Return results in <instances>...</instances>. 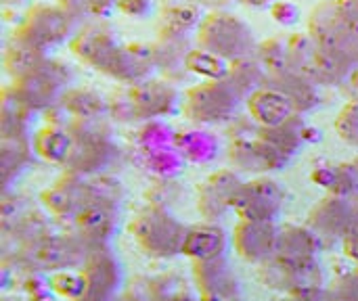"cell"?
Masks as SVG:
<instances>
[{"label":"cell","mask_w":358,"mask_h":301,"mask_svg":"<svg viewBox=\"0 0 358 301\" xmlns=\"http://www.w3.org/2000/svg\"><path fill=\"white\" fill-rule=\"evenodd\" d=\"M197 44L229 63H235L258 52V42L252 25L229 10H210L199 29Z\"/></svg>","instance_id":"6da1fadb"},{"label":"cell","mask_w":358,"mask_h":301,"mask_svg":"<svg viewBox=\"0 0 358 301\" xmlns=\"http://www.w3.org/2000/svg\"><path fill=\"white\" fill-rule=\"evenodd\" d=\"M182 105L176 86L168 80H145L128 86L120 101L109 103V113L120 122H143L172 115Z\"/></svg>","instance_id":"7a4b0ae2"},{"label":"cell","mask_w":358,"mask_h":301,"mask_svg":"<svg viewBox=\"0 0 358 301\" xmlns=\"http://www.w3.org/2000/svg\"><path fill=\"white\" fill-rule=\"evenodd\" d=\"M245 96L224 78L208 80L191 86L182 96V113L195 124H227L231 122Z\"/></svg>","instance_id":"3957f363"},{"label":"cell","mask_w":358,"mask_h":301,"mask_svg":"<svg viewBox=\"0 0 358 301\" xmlns=\"http://www.w3.org/2000/svg\"><path fill=\"white\" fill-rule=\"evenodd\" d=\"M76 25L78 17L59 6L57 2H38L25 10L13 34L48 52L50 48L61 46L67 40L71 42V38L78 34Z\"/></svg>","instance_id":"277c9868"},{"label":"cell","mask_w":358,"mask_h":301,"mask_svg":"<svg viewBox=\"0 0 358 301\" xmlns=\"http://www.w3.org/2000/svg\"><path fill=\"white\" fill-rule=\"evenodd\" d=\"M187 226H182L166 207L149 205L132 222V237L138 247L153 258H172L185 249Z\"/></svg>","instance_id":"5b68a950"},{"label":"cell","mask_w":358,"mask_h":301,"mask_svg":"<svg viewBox=\"0 0 358 301\" xmlns=\"http://www.w3.org/2000/svg\"><path fill=\"white\" fill-rule=\"evenodd\" d=\"M317 46L338 59L346 61L352 69L358 65V34L342 17L336 0L319 2L308 17L306 29Z\"/></svg>","instance_id":"8992f818"},{"label":"cell","mask_w":358,"mask_h":301,"mask_svg":"<svg viewBox=\"0 0 358 301\" xmlns=\"http://www.w3.org/2000/svg\"><path fill=\"white\" fill-rule=\"evenodd\" d=\"M69 78H71V73L63 63L48 59L36 71H31L19 80H13L10 88L15 90L19 101L25 107H29L34 113L48 111L61 103L63 94L67 92L65 86H67Z\"/></svg>","instance_id":"52a82bcc"},{"label":"cell","mask_w":358,"mask_h":301,"mask_svg":"<svg viewBox=\"0 0 358 301\" xmlns=\"http://www.w3.org/2000/svg\"><path fill=\"white\" fill-rule=\"evenodd\" d=\"M283 201H285V193L275 180L254 178L239 186L233 201V212L241 220L273 222L281 214Z\"/></svg>","instance_id":"ba28073f"},{"label":"cell","mask_w":358,"mask_h":301,"mask_svg":"<svg viewBox=\"0 0 358 301\" xmlns=\"http://www.w3.org/2000/svg\"><path fill=\"white\" fill-rule=\"evenodd\" d=\"M122 46H124V42L105 23H90V25L78 29V34L69 42L71 52L82 63H86L88 67H92L101 73L109 71V67L113 65Z\"/></svg>","instance_id":"9c48e42d"},{"label":"cell","mask_w":358,"mask_h":301,"mask_svg":"<svg viewBox=\"0 0 358 301\" xmlns=\"http://www.w3.org/2000/svg\"><path fill=\"white\" fill-rule=\"evenodd\" d=\"M358 216V201L327 195L308 216V228L319 241H342Z\"/></svg>","instance_id":"30bf717a"},{"label":"cell","mask_w":358,"mask_h":301,"mask_svg":"<svg viewBox=\"0 0 358 301\" xmlns=\"http://www.w3.org/2000/svg\"><path fill=\"white\" fill-rule=\"evenodd\" d=\"M243 180L235 170H218L210 174L201 184L197 193V207L199 214L208 220H220L229 210H233L235 195Z\"/></svg>","instance_id":"8fae6325"},{"label":"cell","mask_w":358,"mask_h":301,"mask_svg":"<svg viewBox=\"0 0 358 301\" xmlns=\"http://www.w3.org/2000/svg\"><path fill=\"white\" fill-rule=\"evenodd\" d=\"M206 15L201 0H159L157 38H191Z\"/></svg>","instance_id":"7c38bea8"},{"label":"cell","mask_w":358,"mask_h":301,"mask_svg":"<svg viewBox=\"0 0 358 301\" xmlns=\"http://www.w3.org/2000/svg\"><path fill=\"white\" fill-rule=\"evenodd\" d=\"M193 274L203 301H237L239 283L224 258L197 260Z\"/></svg>","instance_id":"4fadbf2b"},{"label":"cell","mask_w":358,"mask_h":301,"mask_svg":"<svg viewBox=\"0 0 358 301\" xmlns=\"http://www.w3.org/2000/svg\"><path fill=\"white\" fill-rule=\"evenodd\" d=\"M277 243H279V233L275 230L273 222L241 220L233 233V245L237 254L245 262H254L260 266L275 256Z\"/></svg>","instance_id":"5bb4252c"},{"label":"cell","mask_w":358,"mask_h":301,"mask_svg":"<svg viewBox=\"0 0 358 301\" xmlns=\"http://www.w3.org/2000/svg\"><path fill=\"white\" fill-rule=\"evenodd\" d=\"M120 287V266L111 254L96 249L82 272V301H109Z\"/></svg>","instance_id":"9a60e30c"},{"label":"cell","mask_w":358,"mask_h":301,"mask_svg":"<svg viewBox=\"0 0 358 301\" xmlns=\"http://www.w3.org/2000/svg\"><path fill=\"white\" fill-rule=\"evenodd\" d=\"M264 86L281 92L292 107L296 109L298 115L313 111L319 105L321 92H319V84L300 71H279V73H266V82Z\"/></svg>","instance_id":"2e32d148"},{"label":"cell","mask_w":358,"mask_h":301,"mask_svg":"<svg viewBox=\"0 0 358 301\" xmlns=\"http://www.w3.org/2000/svg\"><path fill=\"white\" fill-rule=\"evenodd\" d=\"M231 163L241 170V172H252V174H262V172H273L281 170L287 159L281 157L268 142H264L260 136L245 138V140H233L229 149Z\"/></svg>","instance_id":"e0dca14e"},{"label":"cell","mask_w":358,"mask_h":301,"mask_svg":"<svg viewBox=\"0 0 358 301\" xmlns=\"http://www.w3.org/2000/svg\"><path fill=\"white\" fill-rule=\"evenodd\" d=\"M117 147L111 140H88L73 142L65 159V168L78 176H92L109 168L117 157Z\"/></svg>","instance_id":"ac0fdd59"},{"label":"cell","mask_w":358,"mask_h":301,"mask_svg":"<svg viewBox=\"0 0 358 301\" xmlns=\"http://www.w3.org/2000/svg\"><path fill=\"white\" fill-rule=\"evenodd\" d=\"M248 109H250V117L258 124V126H279L283 122H287L289 117L298 115L296 109L292 107V103L277 90L262 86L260 90H256L248 101Z\"/></svg>","instance_id":"d6986e66"},{"label":"cell","mask_w":358,"mask_h":301,"mask_svg":"<svg viewBox=\"0 0 358 301\" xmlns=\"http://www.w3.org/2000/svg\"><path fill=\"white\" fill-rule=\"evenodd\" d=\"M153 44L155 69L166 75L168 82L182 80L187 71V57L191 52V38H157Z\"/></svg>","instance_id":"ffe728a7"},{"label":"cell","mask_w":358,"mask_h":301,"mask_svg":"<svg viewBox=\"0 0 358 301\" xmlns=\"http://www.w3.org/2000/svg\"><path fill=\"white\" fill-rule=\"evenodd\" d=\"M48 52L40 50L38 46L29 44L27 40L19 38L17 34H13L6 42L4 48V67L10 73L13 80H19L31 71H36L38 67H42L48 61Z\"/></svg>","instance_id":"44dd1931"},{"label":"cell","mask_w":358,"mask_h":301,"mask_svg":"<svg viewBox=\"0 0 358 301\" xmlns=\"http://www.w3.org/2000/svg\"><path fill=\"white\" fill-rule=\"evenodd\" d=\"M34 111L25 107L10 86L2 92V138H29Z\"/></svg>","instance_id":"7402d4cb"},{"label":"cell","mask_w":358,"mask_h":301,"mask_svg":"<svg viewBox=\"0 0 358 301\" xmlns=\"http://www.w3.org/2000/svg\"><path fill=\"white\" fill-rule=\"evenodd\" d=\"M71 119H84V117H105L109 113V105L105 98L88 88H71L63 94L59 103Z\"/></svg>","instance_id":"603a6c76"},{"label":"cell","mask_w":358,"mask_h":301,"mask_svg":"<svg viewBox=\"0 0 358 301\" xmlns=\"http://www.w3.org/2000/svg\"><path fill=\"white\" fill-rule=\"evenodd\" d=\"M227 80L248 101L256 90H260L264 86V82H266V69H264V65L260 63V59L256 54L254 57H245V59H239V61L231 63Z\"/></svg>","instance_id":"cb8c5ba5"},{"label":"cell","mask_w":358,"mask_h":301,"mask_svg":"<svg viewBox=\"0 0 358 301\" xmlns=\"http://www.w3.org/2000/svg\"><path fill=\"white\" fill-rule=\"evenodd\" d=\"M34 151L55 163H65L69 151H71V136L65 128H57V126H48L42 128L36 136H34Z\"/></svg>","instance_id":"d4e9b609"},{"label":"cell","mask_w":358,"mask_h":301,"mask_svg":"<svg viewBox=\"0 0 358 301\" xmlns=\"http://www.w3.org/2000/svg\"><path fill=\"white\" fill-rule=\"evenodd\" d=\"M229 67H231L229 61H224L222 57H218L201 46H193L187 57V71L191 75L201 78V82L224 80L229 75Z\"/></svg>","instance_id":"484cf974"},{"label":"cell","mask_w":358,"mask_h":301,"mask_svg":"<svg viewBox=\"0 0 358 301\" xmlns=\"http://www.w3.org/2000/svg\"><path fill=\"white\" fill-rule=\"evenodd\" d=\"M256 57L264 65L266 73H279L289 71V38L287 36H275L258 46Z\"/></svg>","instance_id":"4316f807"},{"label":"cell","mask_w":358,"mask_h":301,"mask_svg":"<svg viewBox=\"0 0 358 301\" xmlns=\"http://www.w3.org/2000/svg\"><path fill=\"white\" fill-rule=\"evenodd\" d=\"M34 142L29 138H2V168L4 178L10 180V172H19L27 166L31 157Z\"/></svg>","instance_id":"83f0119b"},{"label":"cell","mask_w":358,"mask_h":301,"mask_svg":"<svg viewBox=\"0 0 358 301\" xmlns=\"http://www.w3.org/2000/svg\"><path fill=\"white\" fill-rule=\"evenodd\" d=\"M334 128L346 145L358 149V98H350L342 107L340 115L336 117Z\"/></svg>","instance_id":"f1b7e54d"},{"label":"cell","mask_w":358,"mask_h":301,"mask_svg":"<svg viewBox=\"0 0 358 301\" xmlns=\"http://www.w3.org/2000/svg\"><path fill=\"white\" fill-rule=\"evenodd\" d=\"M176 145L185 155L193 159H203L214 151V138L208 132H182Z\"/></svg>","instance_id":"f546056e"},{"label":"cell","mask_w":358,"mask_h":301,"mask_svg":"<svg viewBox=\"0 0 358 301\" xmlns=\"http://www.w3.org/2000/svg\"><path fill=\"white\" fill-rule=\"evenodd\" d=\"M159 8V4L155 0H117L115 13L128 17V19H149L155 10Z\"/></svg>","instance_id":"4dcf8cb0"},{"label":"cell","mask_w":358,"mask_h":301,"mask_svg":"<svg viewBox=\"0 0 358 301\" xmlns=\"http://www.w3.org/2000/svg\"><path fill=\"white\" fill-rule=\"evenodd\" d=\"M271 17L275 23L283 25V27H292L300 21V8L298 4H294L292 0H279L271 6Z\"/></svg>","instance_id":"1f68e13d"},{"label":"cell","mask_w":358,"mask_h":301,"mask_svg":"<svg viewBox=\"0 0 358 301\" xmlns=\"http://www.w3.org/2000/svg\"><path fill=\"white\" fill-rule=\"evenodd\" d=\"M331 298L334 301H358V268L336 285Z\"/></svg>","instance_id":"d6a6232c"},{"label":"cell","mask_w":358,"mask_h":301,"mask_svg":"<svg viewBox=\"0 0 358 301\" xmlns=\"http://www.w3.org/2000/svg\"><path fill=\"white\" fill-rule=\"evenodd\" d=\"M115 6H117V0H84L86 15L99 17V19H105V17L113 15Z\"/></svg>","instance_id":"836d02e7"},{"label":"cell","mask_w":358,"mask_h":301,"mask_svg":"<svg viewBox=\"0 0 358 301\" xmlns=\"http://www.w3.org/2000/svg\"><path fill=\"white\" fill-rule=\"evenodd\" d=\"M342 17L350 23V27L358 34V0H336Z\"/></svg>","instance_id":"e575fe53"},{"label":"cell","mask_w":358,"mask_h":301,"mask_svg":"<svg viewBox=\"0 0 358 301\" xmlns=\"http://www.w3.org/2000/svg\"><path fill=\"white\" fill-rule=\"evenodd\" d=\"M342 243H344L346 256H348L350 260H355V262L358 264V216H357V220L352 222L350 230L346 233V237L342 239Z\"/></svg>","instance_id":"d590c367"},{"label":"cell","mask_w":358,"mask_h":301,"mask_svg":"<svg viewBox=\"0 0 358 301\" xmlns=\"http://www.w3.org/2000/svg\"><path fill=\"white\" fill-rule=\"evenodd\" d=\"M59 6H63L65 10H69L71 15H76L78 19L82 15H86V8H84V0H55Z\"/></svg>","instance_id":"8d00e7d4"},{"label":"cell","mask_w":358,"mask_h":301,"mask_svg":"<svg viewBox=\"0 0 358 301\" xmlns=\"http://www.w3.org/2000/svg\"><path fill=\"white\" fill-rule=\"evenodd\" d=\"M342 90H344L350 98H358V65L350 71V75H348V80L344 82Z\"/></svg>","instance_id":"74e56055"},{"label":"cell","mask_w":358,"mask_h":301,"mask_svg":"<svg viewBox=\"0 0 358 301\" xmlns=\"http://www.w3.org/2000/svg\"><path fill=\"white\" fill-rule=\"evenodd\" d=\"M239 4H243V6H250V8H258V10H271V6L275 4V2H279V0H237Z\"/></svg>","instance_id":"f35d334b"},{"label":"cell","mask_w":358,"mask_h":301,"mask_svg":"<svg viewBox=\"0 0 358 301\" xmlns=\"http://www.w3.org/2000/svg\"><path fill=\"white\" fill-rule=\"evenodd\" d=\"M2 2H4V6H13V8H17V6L25 4V0H2Z\"/></svg>","instance_id":"ab89813d"},{"label":"cell","mask_w":358,"mask_h":301,"mask_svg":"<svg viewBox=\"0 0 358 301\" xmlns=\"http://www.w3.org/2000/svg\"><path fill=\"white\" fill-rule=\"evenodd\" d=\"M352 163H355V168H357V172H358V157L355 159V161H352Z\"/></svg>","instance_id":"60d3db41"}]
</instances>
